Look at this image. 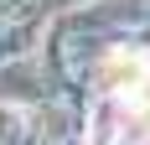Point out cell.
<instances>
[{
	"mask_svg": "<svg viewBox=\"0 0 150 145\" xmlns=\"http://www.w3.org/2000/svg\"><path fill=\"white\" fill-rule=\"evenodd\" d=\"M114 68H119V99H124V109H129L140 124H150V62L135 57V52H124Z\"/></svg>",
	"mask_w": 150,
	"mask_h": 145,
	"instance_id": "1",
	"label": "cell"
}]
</instances>
